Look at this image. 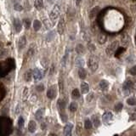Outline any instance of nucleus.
Masks as SVG:
<instances>
[{
    "mask_svg": "<svg viewBox=\"0 0 136 136\" xmlns=\"http://www.w3.org/2000/svg\"><path fill=\"white\" fill-rule=\"evenodd\" d=\"M12 131V122L10 118L0 116V136H8Z\"/></svg>",
    "mask_w": 136,
    "mask_h": 136,
    "instance_id": "f257e3e1",
    "label": "nucleus"
},
{
    "mask_svg": "<svg viewBox=\"0 0 136 136\" xmlns=\"http://www.w3.org/2000/svg\"><path fill=\"white\" fill-rule=\"evenodd\" d=\"M15 68V62L12 59L7 60L6 61L0 63V77L7 75L12 69Z\"/></svg>",
    "mask_w": 136,
    "mask_h": 136,
    "instance_id": "f03ea898",
    "label": "nucleus"
},
{
    "mask_svg": "<svg viewBox=\"0 0 136 136\" xmlns=\"http://www.w3.org/2000/svg\"><path fill=\"white\" fill-rule=\"evenodd\" d=\"M60 14V7L59 4H55L53 7L52 10L49 13V19L52 21V25H54L55 23V21L58 20Z\"/></svg>",
    "mask_w": 136,
    "mask_h": 136,
    "instance_id": "7ed1b4c3",
    "label": "nucleus"
},
{
    "mask_svg": "<svg viewBox=\"0 0 136 136\" xmlns=\"http://www.w3.org/2000/svg\"><path fill=\"white\" fill-rule=\"evenodd\" d=\"M88 66L90 70H91L93 72H94L97 69H98V66H99L98 59H97L95 56H91L88 60Z\"/></svg>",
    "mask_w": 136,
    "mask_h": 136,
    "instance_id": "20e7f679",
    "label": "nucleus"
},
{
    "mask_svg": "<svg viewBox=\"0 0 136 136\" xmlns=\"http://www.w3.org/2000/svg\"><path fill=\"white\" fill-rule=\"evenodd\" d=\"M65 28H66V23H65V19L63 17L60 19L59 23H58V27H57V31L59 32L60 35H62L65 32Z\"/></svg>",
    "mask_w": 136,
    "mask_h": 136,
    "instance_id": "39448f33",
    "label": "nucleus"
},
{
    "mask_svg": "<svg viewBox=\"0 0 136 136\" xmlns=\"http://www.w3.org/2000/svg\"><path fill=\"white\" fill-rule=\"evenodd\" d=\"M56 94H57V89H56L55 85H53L51 86L50 88H49L48 92H47V96H48L49 99H51V100L55 99Z\"/></svg>",
    "mask_w": 136,
    "mask_h": 136,
    "instance_id": "423d86ee",
    "label": "nucleus"
},
{
    "mask_svg": "<svg viewBox=\"0 0 136 136\" xmlns=\"http://www.w3.org/2000/svg\"><path fill=\"white\" fill-rule=\"evenodd\" d=\"M103 122H104L105 124H109L111 122V121L113 120V116H112V114L111 112H106V113H105L104 115H103Z\"/></svg>",
    "mask_w": 136,
    "mask_h": 136,
    "instance_id": "0eeeda50",
    "label": "nucleus"
},
{
    "mask_svg": "<svg viewBox=\"0 0 136 136\" xmlns=\"http://www.w3.org/2000/svg\"><path fill=\"white\" fill-rule=\"evenodd\" d=\"M116 46H117V42H113V43H111V44L108 46V48L106 49V53L108 54L109 55H111L112 54L114 53V51L116 50Z\"/></svg>",
    "mask_w": 136,
    "mask_h": 136,
    "instance_id": "6e6552de",
    "label": "nucleus"
},
{
    "mask_svg": "<svg viewBox=\"0 0 136 136\" xmlns=\"http://www.w3.org/2000/svg\"><path fill=\"white\" fill-rule=\"evenodd\" d=\"M14 27L17 33L21 31V29H22V25H21V21H20V19L16 18L14 20Z\"/></svg>",
    "mask_w": 136,
    "mask_h": 136,
    "instance_id": "1a4fd4ad",
    "label": "nucleus"
},
{
    "mask_svg": "<svg viewBox=\"0 0 136 136\" xmlns=\"http://www.w3.org/2000/svg\"><path fill=\"white\" fill-rule=\"evenodd\" d=\"M32 77H34V79H35L36 81H39L43 78V74L40 70H38V69H34L33 72H32Z\"/></svg>",
    "mask_w": 136,
    "mask_h": 136,
    "instance_id": "9d476101",
    "label": "nucleus"
},
{
    "mask_svg": "<svg viewBox=\"0 0 136 136\" xmlns=\"http://www.w3.org/2000/svg\"><path fill=\"white\" fill-rule=\"evenodd\" d=\"M73 125L72 123H68L65 126L64 128V134L65 136H72V131Z\"/></svg>",
    "mask_w": 136,
    "mask_h": 136,
    "instance_id": "9b49d317",
    "label": "nucleus"
},
{
    "mask_svg": "<svg viewBox=\"0 0 136 136\" xmlns=\"http://www.w3.org/2000/svg\"><path fill=\"white\" fill-rule=\"evenodd\" d=\"M26 44H27V38H26L25 36H22L21 38L19 39V42H18V47H19V49H22L25 48Z\"/></svg>",
    "mask_w": 136,
    "mask_h": 136,
    "instance_id": "f8f14e48",
    "label": "nucleus"
},
{
    "mask_svg": "<svg viewBox=\"0 0 136 136\" xmlns=\"http://www.w3.org/2000/svg\"><path fill=\"white\" fill-rule=\"evenodd\" d=\"M34 7L38 10H41L44 8V0H35L34 1Z\"/></svg>",
    "mask_w": 136,
    "mask_h": 136,
    "instance_id": "ddd939ff",
    "label": "nucleus"
},
{
    "mask_svg": "<svg viewBox=\"0 0 136 136\" xmlns=\"http://www.w3.org/2000/svg\"><path fill=\"white\" fill-rule=\"evenodd\" d=\"M81 90H82V93H83V94H87L88 92V90H89V86H88V84L87 83H85V82L82 83H81Z\"/></svg>",
    "mask_w": 136,
    "mask_h": 136,
    "instance_id": "4468645a",
    "label": "nucleus"
},
{
    "mask_svg": "<svg viewBox=\"0 0 136 136\" xmlns=\"http://www.w3.org/2000/svg\"><path fill=\"white\" fill-rule=\"evenodd\" d=\"M36 128H37L36 122H34V121H30L29 124H28V130H29L31 133H33L34 131L36 130Z\"/></svg>",
    "mask_w": 136,
    "mask_h": 136,
    "instance_id": "2eb2a0df",
    "label": "nucleus"
},
{
    "mask_svg": "<svg viewBox=\"0 0 136 136\" xmlns=\"http://www.w3.org/2000/svg\"><path fill=\"white\" fill-rule=\"evenodd\" d=\"M58 107H59L60 112L64 111L65 108H66V101L61 100V99L58 100Z\"/></svg>",
    "mask_w": 136,
    "mask_h": 136,
    "instance_id": "dca6fc26",
    "label": "nucleus"
},
{
    "mask_svg": "<svg viewBox=\"0 0 136 136\" xmlns=\"http://www.w3.org/2000/svg\"><path fill=\"white\" fill-rule=\"evenodd\" d=\"M78 76L79 77H80L81 79H84L86 77V76H87V72H86L85 69H83V67L79 68L78 70Z\"/></svg>",
    "mask_w": 136,
    "mask_h": 136,
    "instance_id": "f3484780",
    "label": "nucleus"
},
{
    "mask_svg": "<svg viewBox=\"0 0 136 136\" xmlns=\"http://www.w3.org/2000/svg\"><path fill=\"white\" fill-rule=\"evenodd\" d=\"M108 86H109V83L106 80H101L100 82V87L102 90L107 89V88H108Z\"/></svg>",
    "mask_w": 136,
    "mask_h": 136,
    "instance_id": "a211bd4d",
    "label": "nucleus"
},
{
    "mask_svg": "<svg viewBox=\"0 0 136 136\" xmlns=\"http://www.w3.org/2000/svg\"><path fill=\"white\" fill-rule=\"evenodd\" d=\"M85 51V49L82 44H77L76 46V52L78 54V55H82V54L84 53Z\"/></svg>",
    "mask_w": 136,
    "mask_h": 136,
    "instance_id": "6ab92c4d",
    "label": "nucleus"
},
{
    "mask_svg": "<svg viewBox=\"0 0 136 136\" xmlns=\"http://www.w3.org/2000/svg\"><path fill=\"white\" fill-rule=\"evenodd\" d=\"M41 27H42V24H41V22L38 20H35L33 22V28L35 31H38V30L40 29Z\"/></svg>",
    "mask_w": 136,
    "mask_h": 136,
    "instance_id": "aec40b11",
    "label": "nucleus"
},
{
    "mask_svg": "<svg viewBox=\"0 0 136 136\" xmlns=\"http://www.w3.org/2000/svg\"><path fill=\"white\" fill-rule=\"evenodd\" d=\"M32 71H27L25 73V80L27 82H30L32 80Z\"/></svg>",
    "mask_w": 136,
    "mask_h": 136,
    "instance_id": "412c9836",
    "label": "nucleus"
},
{
    "mask_svg": "<svg viewBox=\"0 0 136 136\" xmlns=\"http://www.w3.org/2000/svg\"><path fill=\"white\" fill-rule=\"evenodd\" d=\"M72 96L73 99H77V98L80 97V92H79V90L77 89V88H75V89L72 90Z\"/></svg>",
    "mask_w": 136,
    "mask_h": 136,
    "instance_id": "4be33fe9",
    "label": "nucleus"
},
{
    "mask_svg": "<svg viewBox=\"0 0 136 136\" xmlns=\"http://www.w3.org/2000/svg\"><path fill=\"white\" fill-rule=\"evenodd\" d=\"M44 109H39L38 111L36 112L35 116H36V117H37V119H38V120H41V118L43 117V115H44Z\"/></svg>",
    "mask_w": 136,
    "mask_h": 136,
    "instance_id": "5701e85b",
    "label": "nucleus"
},
{
    "mask_svg": "<svg viewBox=\"0 0 136 136\" xmlns=\"http://www.w3.org/2000/svg\"><path fill=\"white\" fill-rule=\"evenodd\" d=\"M84 127H85L86 129H91L92 127H93L92 122L89 119H86L85 122H84Z\"/></svg>",
    "mask_w": 136,
    "mask_h": 136,
    "instance_id": "b1692460",
    "label": "nucleus"
},
{
    "mask_svg": "<svg viewBox=\"0 0 136 136\" xmlns=\"http://www.w3.org/2000/svg\"><path fill=\"white\" fill-rule=\"evenodd\" d=\"M34 52H35V48H34V45H32L31 48L29 49V50H28L27 53V57H32V56L34 55Z\"/></svg>",
    "mask_w": 136,
    "mask_h": 136,
    "instance_id": "393cba45",
    "label": "nucleus"
},
{
    "mask_svg": "<svg viewBox=\"0 0 136 136\" xmlns=\"http://www.w3.org/2000/svg\"><path fill=\"white\" fill-rule=\"evenodd\" d=\"M23 24H24V27H26V29H29L30 26H31V21H30V19H27V18L24 19V20H23Z\"/></svg>",
    "mask_w": 136,
    "mask_h": 136,
    "instance_id": "a878e982",
    "label": "nucleus"
},
{
    "mask_svg": "<svg viewBox=\"0 0 136 136\" xmlns=\"http://www.w3.org/2000/svg\"><path fill=\"white\" fill-rule=\"evenodd\" d=\"M92 120H93V124H94V127H98L100 125V121H99L98 117L96 116H92Z\"/></svg>",
    "mask_w": 136,
    "mask_h": 136,
    "instance_id": "bb28decb",
    "label": "nucleus"
},
{
    "mask_svg": "<svg viewBox=\"0 0 136 136\" xmlns=\"http://www.w3.org/2000/svg\"><path fill=\"white\" fill-rule=\"evenodd\" d=\"M107 39V37L105 35V34H100V36H99V38H98V40H99V42L100 43V44H104V43L106 41Z\"/></svg>",
    "mask_w": 136,
    "mask_h": 136,
    "instance_id": "cd10ccee",
    "label": "nucleus"
},
{
    "mask_svg": "<svg viewBox=\"0 0 136 136\" xmlns=\"http://www.w3.org/2000/svg\"><path fill=\"white\" fill-rule=\"evenodd\" d=\"M76 65L81 68L82 66L84 65V60L82 59V58H77V59L76 60Z\"/></svg>",
    "mask_w": 136,
    "mask_h": 136,
    "instance_id": "c85d7f7f",
    "label": "nucleus"
},
{
    "mask_svg": "<svg viewBox=\"0 0 136 136\" xmlns=\"http://www.w3.org/2000/svg\"><path fill=\"white\" fill-rule=\"evenodd\" d=\"M69 108H70V111H72V112L76 111L77 109V103H75V102L71 103V105H70V106H69Z\"/></svg>",
    "mask_w": 136,
    "mask_h": 136,
    "instance_id": "c756f323",
    "label": "nucleus"
},
{
    "mask_svg": "<svg viewBox=\"0 0 136 136\" xmlns=\"http://www.w3.org/2000/svg\"><path fill=\"white\" fill-rule=\"evenodd\" d=\"M127 103L129 105H136V99L135 98H128L127 100Z\"/></svg>",
    "mask_w": 136,
    "mask_h": 136,
    "instance_id": "7c9ffc66",
    "label": "nucleus"
},
{
    "mask_svg": "<svg viewBox=\"0 0 136 136\" xmlns=\"http://www.w3.org/2000/svg\"><path fill=\"white\" fill-rule=\"evenodd\" d=\"M43 21H44V25L46 26V27H47V28H51V27H52V24H50V22H49V19L44 18V19H43Z\"/></svg>",
    "mask_w": 136,
    "mask_h": 136,
    "instance_id": "2f4dec72",
    "label": "nucleus"
},
{
    "mask_svg": "<svg viewBox=\"0 0 136 136\" xmlns=\"http://www.w3.org/2000/svg\"><path fill=\"white\" fill-rule=\"evenodd\" d=\"M23 126H24V118H23L22 116H20V118H19L18 120V127L20 128H21Z\"/></svg>",
    "mask_w": 136,
    "mask_h": 136,
    "instance_id": "473e14b6",
    "label": "nucleus"
},
{
    "mask_svg": "<svg viewBox=\"0 0 136 136\" xmlns=\"http://www.w3.org/2000/svg\"><path fill=\"white\" fill-rule=\"evenodd\" d=\"M14 9H15V10H16V11H21V10H23V7L20 4H15Z\"/></svg>",
    "mask_w": 136,
    "mask_h": 136,
    "instance_id": "72a5a7b5",
    "label": "nucleus"
},
{
    "mask_svg": "<svg viewBox=\"0 0 136 136\" xmlns=\"http://www.w3.org/2000/svg\"><path fill=\"white\" fill-rule=\"evenodd\" d=\"M132 87V83L131 82H126L123 85V89H128Z\"/></svg>",
    "mask_w": 136,
    "mask_h": 136,
    "instance_id": "f704fd0d",
    "label": "nucleus"
},
{
    "mask_svg": "<svg viewBox=\"0 0 136 136\" xmlns=\"http://www.w3.org/2000/svg\"><path fill=\"white\" fill-rule=\"evenodd\" d=\"M124 51H125V49H124V48H119V49H117V50H116V52L115 55H116V57H118V56H119L122 52H124Z\"/></svg>",
    "mask_w": 136,
    "mask_h": 136,
    "instance_id": "c9c22d12",
    "label": "nucleus"
},
{
    "mask_svg": "<svg viewBox=\"0 0 136 136\" xmlns=\"http://www.w3.org/2000/svg\"><path fill=\"white\" fill-rule=\"evenodd\" d=\"M122 106H123V105H122V103H117V104L115 105V110L116 111H119L122 109Z\"/></svg>",
    "mask_w": 136,
    "mask_h": 136,
    "instance_id": "e433bc0d",
    "label": "nucleus"
},
{
    "mask_svg": "<svg viewBox=\"0 0 136 136\" xmlns=\"http://www.w3.org/2000/svg\"><path fill=\"white\" fill-rule=\"evenodd\" d=\"M130 74H131V75H133V76H134V75H136V66L131 68V70H130Z\"/></svg>",
    "mask_w": 136,
    "mask_h": 136,
    "instance_id": "4c0bfd02",
    "label": "nucleus"
},
{
    "mask_svg": "<svg viewBox=\"0 0 136 136\" xmlns=\"http://www.w3.org/2000/svg\"><path fill=\"white\" fill-rule=\"evenodd\" d=\"M88 49H89L90 51H94V50H95V46H94V44H88Z\"/></svg>",
    "mask_w": 136,
    "mask_h": 136,
    "instance_id": "58836bf2",
    "label": "nucleus"
},
{
    "mask_svg": "<svg viewBox=\"0 0 136 136\" xmlns=\"http://www.w3.org/2000/svg\"><path fill=\"white\" fill-rule=\"evenodd\" d=\"M36 88H37V90H38V91H39V92H40V91H43V90H44V85H42V84H41V85L37 86Z\"/></svg>",
    "mask_w": 136,
    "mask_h": 136,
    "instance_id": "ea45409f",
    "label": "nucleus"
},
{
    "mask_svg": "<svg viewBox=\"0 0 136 136\" xmlns=\"http://www.w3.org/2000/svg\"><path fill=\"white\" fill-rule=\"evenodd\" d=\"M59 83H60V91H62L63 90V82H62V80H60Z\"/></svg>",
    "mask_w": 136,
    "mask_h": 136,
    "instance_id": "a19ab883",
    "label": "nucleus"
},
{
    "mask_svg": "<svg viewBox=\"0 0 136 136\" xmlns=\"http://www.w3.org/2000/svg\"><path fill=\"white\" fill-rule=\"evenodd\" d=\"M93 97H94V94H90L88 96V98H87V100H88V101H90L93 99Z\"/></svg>",
    "mask_w": 136,
    "mask_h": 136,
    "instance_id": "79ce46f5",
    "label": "nucleus"
},
{
    "mask_svg": "<svg viewBox=\"0 0 136 136\" xmlns=\"http://www.w3.org/2000/svg\"><path fill=\"white\" fill-rule=\"evenodd\" d=\"M81 1H82V0H76V4H77V6L80 5V4H81Z\"/></svg>",
    "mask_w": 136,
    "mask_h": 136,
    "instance_id": "37998d69",
    "label": "nucleus"
},
{
    "mask_svg": "<svg viewBox=\"0 0 136 136\" xmlns=\"http://www.w3.org/2000/svg\"><path fill=\"white\" fill-rule=\"evenodd\" d=\"M49 136H57L55 134V133H50V134H49Z\"/></svg>",
    "mask_w": 136,
    "mask_h": 136,
    "instance_id": "c03bdc74",
    "label": "nucleus"
},
{
    "mask_svg": "<svg viewBox=\"0 0 136 136\" xmlns=\"http://www.w3.org/2000/svg\"><path fill=\"white\" fill-rule=\"evenodd\" d=\"M12 1H13V2H14V1H15V0H12Z\"/></svg>",
    "mask_w": 136,
    "mask_h": 136,
    "instance_id": "a18cd8bd",
    "label": "nucleus"
}]
</instances>
